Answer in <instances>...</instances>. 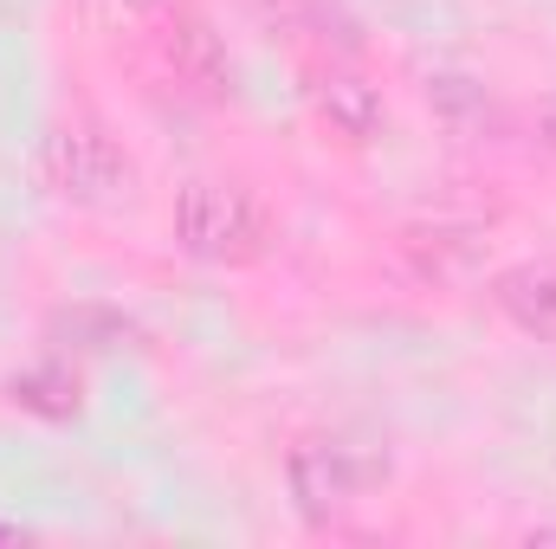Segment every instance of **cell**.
<instances>
[{
	"mask_svg": "<svg viewBox=\"0 0 556 549\" xmlns=\"http://www.w3.org/2000/svg\"><path fill=\"white\" fill-rule=\"evenodd\" d=\"M0 537H7V531H0Z\"/></svg>",
	"mask_w": 556,
	"mask_h": 549,
	"instance_id": "obj_14",
	"label": "cell"
},
{
	"mask_svg": "<svg viewBox=\"0 0 556 549\" xmlns=\"http://www.w3.org/2000/svg\"><path fill=\"white\" fill-rule=\"evenodd\" d=\"M544 124H551V130H556V104H551V111H544ZM556 142V137H551Z\"/></svg>",
	"mask_w": 556,
	"mask_h": 549,
	"instance_id": "obj_13",
	"label": "cell"
},
{
	"mask_svg": "<svg viewBox=\"0 0 556 549\" xmlns=\"http://www.w3.org/2000/svg\"><path fill=\"white\" fill-rule=\"evenodd\" d=\"M39 175L72 207H104L130 188V155L104 137L98 124H59L39 149Z\"/></svg>",
	"mask_w": 556,
	"mask_h": 549,
	"instance_id": "obj_3",
	"label": "cell"
},
{
	"mask_svg": "<svg viewBox=\"0 0 556 549\" xmlns=\"http://www.w3.org/2000/svg\"><path fill=\"white\" fill-rule=\"evenodd\" d=\"M402 253H408V266L420 278L453 284V278H466L479 266V233L472 227H408L402 233Z\"/></svg>",
	"mask_w": 556,
	"mask_h": 549,
	"instance_id": "obj_8",
	"label": "cell"
},
{
	"mask_svg": "<svg viewBox=\"0 0 556 549\" xmlns=\"http://www.w3.org/2000/svg\"><path fill=\"white\" fill-rule=\"evenodd\" d=\"M124 7H130V13H149V7H162V0H124Z\"/></svg>",
	"mask_w": 556,
	"mask_h": 549,
	"instance_id": "obj_12",
	"label": "cell"
},
{
	"mask_svg": "<svg viewBox=\"0 0 556 549\" xmlns=\"http://www.w3.org/2000/svg\"><path fill=\"white\" fill-rule=\"evenodd\" d=\"M253 13L278 33H291V39H317V46L343 39L350 46V20L337 13V0H253Z\"/></svg>",
	"mask_w": 556,
	"mask_h": 549,
	"instance_id": "obj_10",
	"label": "cell"
},
{
	"mask_svg": "<svg viewBox=\"0 0 556 549\" xmlns=\"http://www.w3.org/2000/svg\"><path fill=\"white\" fill-rule=\"evenodd\" d=\"M7 395H13V408L39 413V420H72L78 413V375L65 362H39V369H20L7 382Z\"/></svg>",
	"mask_w": 556,
	"mask_h": 549,
	"instance_id": "obj_9",
	"label": "cell"
},
{
	"mask_svg": "<svg viewBox=\"0 0 556 549\" xmlns=\"http://www.w3.org/2000/svg\"><path fill=\"white\" fill-rule=\"evenodd\" d=\"M427 104H433V117H440L453 137H466V142L505 137V111L485 98V85H472V78H459V72L427 78Z\"/></svg>",
	"mask_w": 556,
	"mask_h": 549,
	"instance_id": "obj_7",
	"label": "cell"
},
{
	"mask_svg": "<svg viewBox=\"0 0 556 549\" xmlns=\"http://www.w3.org/2000/svg\"><path fill=\"white\" fill-rule=\"evenodd\" d=\"M492 304L538 343H556V272L551 266H511L492 278Z\"/></svg>",
	"mask_w": 556,
	"mask_h": 549,
	"instance_id": "obj_6",
	"label": "cell"
},
{
	"mask_svg": "<svg viewBox=\"0 0 556 549\" xmlns=\"http://www.w3.org/2000/svg\"><path fill=\"white\" fill-rule=\"evenodd\" d=\"M311 111H317V124L330 130L337 142H376L382 137V124H389V111H382V91L363 78V72H350V65H324L317 78H311Z\"/></svg>",
	"mask_w": 556,
	"mask_h": 549,
	"instance_id": "obj_5",
	"label": "cell"
},
{
	"mask_svg": "<svg viewBox=\"0 0 556 549\" xmlns=\"http://www.w3.org/2000/svg\"><path fill=\"white\" fill-rule=\"evenodd\" d=\"M162 59L175 72V85H188L194 98H227L233 91V59L220 46V33L207 26V13L194 7H175L168 26H162Z\"/></svg>",
	"mask_w": 556,
	"mask_h": 549,
	"instance_id": "obj_4",
	"label": "cell"
},
{
	"mask_svg": "<svg viewBox=\"0 0 556 549\" xmlns=\"http://www.w3.org/2000/svg\"><path fill=\"white\" fill-rule=\"evenodd\" d=\"M382 478H389V465H382L369 446H356V439H298L291 459H285L291 505H298L311 524H330V518L356 511Z\"/></svg>",
	"mask_w": 556,
	"mask_h": 549,
	"instance_id": "obj_2",
	"label": "cell"
},
{
	"mask_svg": "<svg viewBox=\"0 0 556 549\" xmlns=\"http://www.w3.org/2000/svg\"><path fill=\"white\" fill-rule=\"evenodd\" d=\"M175 240H181V253H194L207 266H253L273 240V220H266L253 188L194 181L175 201Z\"/></svg>",
	"mask_w": 556,
	"mask_h": 549,
	"instance_id": "obj_1",
	"label": "cell"
},
{
	"mask_svg": "<svg viewBox=\"0 0 556 549\" xmlns=\"http://www.w3.org/2000/svg\"><path fill=\"white\" fill-rule=\"evenodd\" d=\"M59 330H65V336H78V349H117V343L130 336V323H124V317H111V310H65V317H59Z\"/></svg>",
	"mask_w": 556,
	"mask_h": 549,
	"instance_id": "obj_11",
	"label": "cell"
}]
</instances>
